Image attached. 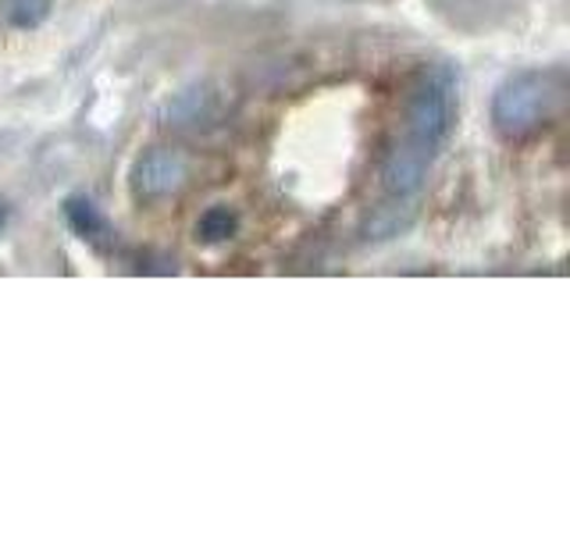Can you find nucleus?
<instances>
[{
	"instance_id": "obj_1",
	"label": "nucleus",
	"mask_w": 570,
	"mask_h": 534,
	"mask_svg": "<svg viewBox=\"0 0 570 534\" xmlns=\"http://www.w3.org/2000/svg\"><path fill=\"white\" fill-rule=\"evenodd\" d=\"M567 82L563 71L552 68H528L513 71L492 93V129L507 142H524L549 129L563 111Z\"/></svg>"
},
{
	"instance_id": "obj_2",
	"label": "nucleus",
	"mask_w": 570,
	"mask_h": 534,
	"mask_svg": "<svg viewBox=\"0 0 570 534\" xmlns=\"http://www.w3.org/2000/svg\"><path fill=\"white\" fill-rule=\"evenodd\" d=\"M456 125V82L450 68H435L414 86L406 103V139L403 147L435 160Z\"/></svg>"
},
{
	"instance_id": "obj_3",
	"label": "nucleus",
	"mask_w": 570,
	"mask_h": 534,
	"mask_svg": "<svg viewBox=\"0 0 570 534\" xmlns=\"http://www.w3.org/2000/svg\"><path fill=\"white\" fill-rule=\"evenodd\" d=\"M189 178V160L183 150L171 147H154L147 150L132 168V189L139 200H165V196L178 192Z\"/></svg>"
},
{
	"instance_id": "obj_4",
	"label": "nucleus",
	"mask_w": 570,
	"mask_h": 534,
	"mask_svg": "<svg viewBox=\"0 0 570 534\" xmlns=\"http://www.w3.org/2000/svg\"><path fill=\"white\" fill-rule=\"evenodd\" d=\"M428 168H432V160L400 142V147H392V154L385 157L382 186H385L389 196H396V200H410L414 192H421L424 178H428Z\"/></svg>"
},
{
	"instance_id": "obj_5",
	"label": "nucleus",
	"mask_w": 570,
	"mask_h": 534,
	"mask_svg": "<svg viewBox=\"0 0 570 534\" xmlns=\"http://www.w3.org/2000/svg\"><path fill=\"white\" fill-rule=\"evenodd\" d=\"M236 228H239L236 210L218 204V207L200 214V221H196V236H200L204 243H225V239L236 236Z\"/></svg>"
},
{
	"instance_id": "obj_6",
	"label": "nucleus",
	"mask_w": 570,
	"mask_h": 534,
	"mask_svg": "<svg viewBox=\"0 0 570 534\" xmlns=\"http://www.w3.org/2000/svg\"><path fill=\"white\" fill-rule=\"evenodd\" d=\"M65 218H68L71 231L82 239H97L104 231V214L89 200H82V196H71V200L65 204Z\"/></svg>"
},
{
	"instance_id": "obj_7",
	"label": "nucleus",
	"mask_w": 570,
	"mask_h": 534,
	"mask_svg": "<svg viewBox=\"0 0 570 534\" xmlns=\"http://www.w3.org/2000/svg\"><path fill=\"white\" fill-rule=\"evenodd\" d=\"M4 14L14 29H36L47 22L50 0H4Z\"/></svg>"
},
{
	"instance_id": "obj_8",
	"label": "nucleus",
	"mask_w": 570,
	"mask_h": 534,
	"mask_svg": "<svg viewBox=\"0 0 570 534\" xmlns=\"http://www.w3.org/2000/svg\"><path fill=\"white\" fill-rule=\"evenodd\" d=\"M8 221H11V207H8L4 200H0V231L8 228Z\"/></svg>"
}]
</instances>
